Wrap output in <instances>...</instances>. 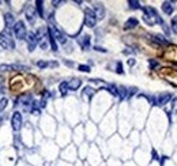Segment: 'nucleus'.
<instances>
[{
  "mask_svg": "<svg viewBox=\"0 0 177 166\" xmlns=\"http://www.w3.org/2000/svg\"><path fill=\"white\" fill-rule=\"evenodd\" d=\"M0 46L3 49H12L15 46V44L12 41V36H11L10 30H7V29L0 34Z\"/></svg>",
  "mask_w": 177,
  "mask_h": 166,
  "instance_id": "obj_1",
  "label": "nucleus"
},
{
  "mask_svg": "<svg viewBox=\"0 0 177 166\" xmlns=\"http://www.w3.org/2000/svg\"><path fill=\"white\" fill-rule=\"evenodd\" d=\"M14 34H15V37H16L18 40H25V38H26L27 33H26L25 23H23L22 21L15 22V25H14Z\"/></svg>",
  "mask_w": 177,
  "mask_h": 166,
  "instance_id": "obj_2",
  "label": "nucleus"
},
{
  "mask_svg": "<svg viewBox=\"0 0 177 166\" xmlns=\"http://www.w3.org/2000/svg\"><path fill=\"white\" fill-rule=\"evenodd\" d=\"M95 23H97V16H95L94 10L86 8L85 10V25L87 27H94Z\"/></svg>",
  "mask_w": 177,
  "mask_h": 166,
  "instance_id": "obj_3",
  "label": "nucleus"
},
{
  "mask_svg": "<svg viewBox=\"0 0 177 166\" xmlns=\"http://www.w3.org/2000/svg\"><path fill=\"white\" fill-rule=\"evenodd\" d=\"M48 31L52 34V37H53V38L56 40V41H59L60 44H65V42H67L65 36H64V34H63L57 27H55V26H51V27H48Z\"/></svg>",
  "mask_w": 177,
  "mask_h": 166,
  "instance_id": "obj_4",
  "label": "nucleus"
},
{
  "mask_svg": "<svg viewBox=\"0 0 177 166\" xmlns=\"http://www.w3.org/2000/svg\"><path fill=\"white\" fill-rule=\"evenodd\" d=\"M11 127L15 132H18L22 128V115L19 112H14L12 117H11Z\"/></svg>",
  "mask_w": 177,
  "mask_h": 166,
  "instance_id": "obj_5",
  "label": "nucleus"
},
{
  "mask_svg": "<svg viewBox=\"0 0 177 166\" xmlns=\"http://www.w3.org/2000/svg\"><path fill=\"white\" fill-rule=\"evenodd\" d=\"M26 41L29 44V51L30 52H33L34 48L38 45V40H37V36L34 33H29L27 36H26Z\"/></svg>",
  "mask_w": 177,
  "mask_h": 166,
  "instance_id": "obj_6",
  "label": "nucleus"
},
{
  "mask_svg": "<svg viewBox=\"0 0 177 166\" xmlns=\"http://www.w3.org/2000/svg\"><path fill=\"white\" fill-rule=\"evenodd\" d=\"M170 100H172V94H170V93H162V94L157 98V105L164 106V105H166Z\"/></svg>",
  "mask_w": 177,
  "mask_h": 166,
  "instance_id": "obj_7",
  "label": "nucleus"
},
{
  "mask_svg": "<svg viewBox=\"0 0 177 166\" xmlns=\"http://www.w3.org/2000/svg\"><path fill=\"white\" fill-rule=\"evenodd\" d=\"M4 22H5V29L10 30V29L15 25V19H14L12 14H10V12L5 14V15H4Z\"/></svg>",
  "mask_w": 177,
  "mask_h": 166,
  "instance_id": "obj_8",
  "label": "nucleus"
},
{
  "mask_svg": "<svg viewBox=\"0 0 177 166\" xmlns=\"http://www.w3.org/2000/svg\"><path fill=\"white\" fill-rule=\"evenodd\" d=\"M25 15H26V18H27L29 22H30V23H34V19H36V11H34L33 7H26Z\"/></svg>",
  "mask_w": 177,
  "mask_h": 166,
  "instance_id": "obj_9",
  "label": "nucleus"
},
{
  "mask_svg": "<svg viewBox=\"0 0 177 166\" xmlns=\"http://www.w3.org/2000/svg\"><path fill=\"white\" fill-rule=\"evenodd\" d=\"M78 42H79V45L82 46L83 51H87V49L90 48V37H89V36L80 37V38L78 40Z\"/></svg>",
  "mask_w": 177,
  "mask_h": 166,
  "instance_id": "obj_10",
  "label": "nucleus"
},
{
  "mask_svg": "<svg viewBox=\"0 0 177 166\" xmlns=\"http://www.w3.org/2000/svg\"><path fill=\"white\" fill-rule=\"evenodd\" d=\"M138 25H139L138 19H136V18H129L128 21L124 23V29H126V30H129V29H135Z\"/></svg>",
  "mask_w": 177,
  "mask_h": 166,
  "instance_id": "obj_11",
  "label": "nucleus"
},
{
  "mask_svg": "<svg viewBox=\"0 0 177 166\" xmlns=\"http://www.w3.org/2000/svg\"><path fill=\"white\" fill-rule=\"evenodd\" d=\"M80 84H82V80L78 79V78H74V79H71L68 82V89L69 90H78L80 87Z\"/></svg>",
  "mask_w": 177,
  "mask_h": 166,
  "instance_id": "obj_12",
  "label": "nucleus"
},
{
  "mask_svg": "<svg viewBox=\"0 0 177 166\" xmlns=\"http://www.w3.org/2000/svg\"><path fill=\"white\" fill-rule=\"evenodd\" d=\"M162 11H164L166 15H172L173 12V5L170 2H164L162 3Z\"/></svg>",
  "mask_w": 177,
  "mask_h": 166,
  "instance_id": "obj_13",
  "label": "nucleus"
},
{
  "mask_svg": "<svg viewBox=\"0 0 177 166\" xmlns=\"http://www.w3.org/2000/svg\"><path fill=\"white\" fill-rule=\"evenodd\" d=\"M94 12H95V16L97 18H104V15H105V10H104V5L101 4H95L94 5Z\"/></svg>",
  "mask_w": 177,
  "mask_h": 166,
  "instance_id": "obj_14",
  "label": "nucleus"
},
{
  "mask_svg": "<svg viewBox=\"0 0 177 166\" xmlns=\"http://www.w3.org/2000/svg\"><path fill=\"white\" fill-rule=\"evenodd\" d=\"M44 3H42V0H37L36 2V10L37 12H38V16H41V18H44Z\"/></svg>",
  "mask_w": 177,
  "mask_h": 166,
  "instance_id": "obj_15",
  "label": "nucleus"
},
{
  "mask_svg": "<svg viewBox=\"0 0 177 166\" xmlns=\"http://www.w3.org/2000/svg\"><path fill=\"white\" fill-rule=\"evenodd\" d=\"M68 82H62L59 84V91L62 95H67L68 94Z\"/></svg>",
  "mask_w": 177,
  "mask_h": 166,
  "instance_id": "obj_16",
  "label": "nucleus"
},
{
  "mask_svg": "<svg viewBox=\"0 0 177 166\" xmlns=\"http://www.w3.org/2000/svg\"><path fill=\"white\" fill-rule=\"evenodd\" d=\"M153 40H154L155 42H158V44H161V45H168V40H165V37H162V36H159V34H155V36H153Z\"/></svg>",
  "mask_w": 177,
  "mask_h": 166,
  "instance_id": "obj_17",
  "label": "nucleus"
},
{
  "mask_svg": "<svg viewBox=\"0 0 177 166\" xmlns=\"http://www.w3.org/2000/svg\"><path fill=\"white\" fill-rule=\"evenodd\" d=\"M119 97H120V100L128 97V89L127 87H119Z\"/></svg>",
  "mask_w": 177,
  "mask_h": 166,
  "instance_id": "obj_18",
  "label": "nucleus"
},
{
  "mask_svg": "<svg viewBox=\"0 0 177 166\" xmlns=\"http://www.w3.org/2000/svg\"><path fill=\"white\" fill-rule=\"evenodd\" d=\"M48 38H49V44H51V48H52V51H55L56 52L57 51V45H56V40L52 37V34L48 31Z\"/></svg>",
  "mask_w": 177,
  "mask_h": 166,
  "instance_id": "obj_19",
  "label": "nucleus"
},
{
  "mask_svg": "<svg viewBox=\"0 0 177 166\" xmlns=\"http://www.w3.org/2000/svg\"><path fill=\"white\" fill-rule=\"evenodd\" d=\"M143 21L147 23V25H150V26H153L154 23L157 22V19L155 18H153V16H149V15H143Z\"/></svg>",
  "mask_w": 177,
  "mask_h": 166,
  "instance_id": "obj_20",
  "label": "nucleus"
},
{
  "mask_svg": "<svg viewBox=\"0 0 177 166\" xmlns=\"http://www.w3.org/2000/svg\"><path fill=\"white\" fill-rule=\"evenodd\" d=\"M94 93H95L94 89H91L90 86H87V87H85V89H83V94L87 95V97H90V98H91L93 95H94Z\"/></svg>",
  "mask_w": 177,
  "mask_h": 166,
  "instance_id": "obj_21",
  "label": "nucleus"
},
{
  "mask_svg": "<svg viewBox=\"0 0 177 166\" xmlns=\"http://www.w3.org/2000/svg\"><path fill=\"white\" fill-rule=\"evenodd\" d=\"M128 5L132 8V10H138V8H140V3L136 2V0H128Z\"/></svg>",
  "mask_w": 177,
  "mask_h": 166,
  "instance_id": "obj_22",
  "label": "nucleus"
},
{
  "mask_svg": "<svg viewBox=\"0 0 177 166\" xmlns=\"http://www.w3.org/2000/svg\"><path fill=\"white\" fill-rule=\"evenodd\" d=\"M108 90L111 91L112 95H119V87L113 86V84H111V86H108Z\"/></svg>",
  "mask_w": 177,
  "mask_h": 166,
  "instance_id": "obj_23",
  "label": "nucleus"
},
{
  "mask_svg": "<svg viewBox=\"0 0 177 166\" xmlns=\"http://www.w3.org/2000/svg\"><path fill=\"white\" fill-rule=\"evenodd\" d=\"M7 104H8V100H7V98H2V100H0V112H3V110L5 109Z\"/></svg>",
  "mask_w": 177,
  "mask_h": 166,
  "instance_id": "obj_24",
  "label": "nucleus"
},
{
  "mask_svg": "<svg viewBox=\"0 0 177 166\" xmlns=\"http://www.w3.org/2000/svg\"><path fill=\"white\" fill-rule=\"evenodd\" d=\"M37 67H40V68H46V67H49V63L44 62V60H40V62H37Z\"/></svg>",
  "mask_w": 177,
  "mask_h": 166,
  "instance_id": "obj_25",
  "label": "nucleus"
},
{
  "mask_svg": "<svg viewBox=\"0 0 177 166\" xmlns=\"http://www.w3.org/2000/svg\"><path fill=\"white\" fill-rule=\"evenodd\" d=\"M116 72L117 74H124V71H123V65H121V63L120 62H117V64H116Z\"/></svg>",
  "mask_w": 177,
  "mask_h": 166,
  "instance_id": "obj_26",
  "label": "nucleus"
},
{
  "mask_svg": "<svg viewBox=\"0 0 177 166\" xmlns=\"http://www.w3.org/2000/svg\"><path fill=\"white\" fill-rule=\"evenodd\" d=\"M78 68H79V71H82V72H90V67L85 65V64H80Z\"/></svg>",
  "mask_w": 177,
  "mask_h": 166,
  "instance_id": "obj_27",
  "label": "nucleus"
},
{
  "mask_svg": "<svg viewBox=\"0 0 177 166\" xmlns=\"http://www.w3.org/2000/svg\"><path fill=\"white\" fill-rule=\"evenodd\" d=\"M172 30L177 34V16H175V18L172 19Z\"/></svg>",
  "mask_w": 177,
  "mask_h": 166,
  "instance_id": "obj_28",
  "label": "nucleus"
},
{
  "mask_svg": "<svg viewBox=\"0 0 177 166\" xmlns=\"http://www.w3.org/2000/svg\"><path fill=\"white\" fill-rule=\"evenodd\" d=\"M149 65H150V68H157V67H158V62L154 59H151V60H149Z\"/></svg>",
  "mask_w": 177,
  "mask_h": 166,
  "instance_id": "obj_29",
  "label": "nucleus"
},
{
  "mask_svg": "<svg viewBox=\"0 0 177 166\" xmlns=\"http://www.w3.org/2000/svg\"><path fill=\"white\" fill-rule=\"evenodd\" d=\"M31 113H33L34 116H40V115H41V110L36 108V109H31Z\"/></svg>",
  "mask_w": 177,
  "mask_h": 166,
  "instance_id": "obj_30",
  "label": "nucleus"
},
{
  "mask_svg": "<svg viewBox=\"0 0 177 166\" xmlns=\"http://www.w3.org/2000/svg\"><path fill=\"white\" fill-rule=\"evenodd\" d=\"M94 49H95V51H97V52H104V53H105V52H106V49L101 48V46H94Z\"/></svg>",
  "mask_w": 177,
  "mask_h": 166,
  "instance_id": "obj_31",
  "label": "nucleus"
},
{
  "mask_svg": "<svg viewBox=\"0 0 177 166\" xmlns=\"http://www.w3.org/2000/svg\"><path fill=\"white\" fill-rule=\"evenodd\" d=\"M128 65H131V67L135 65V60H133V59H129V60H128Z\"/></svg>",
  "mask_w": 177,
  "mask_h": 166,
  "instance_id": "obj_32",
  "label": "nucleus"
},
{
  "mask_svg": "<svg viewBox=\"0 0 177 166\" xmlns=\"http://www.w3.org/2000/svg\"><path fill=\"white\" fill-rule=\"evenodd\" d=\"M52 3L55 4V7H59V4H62L63 2H56V0H55V2H52Z\"/></svg>",
  "mask_w": 177,
  "mask_h": 166,
  "instance_id": "obj_33",
  "label": "nucleus"
},
{
  "mask_svg": "<svg viewBox=\"0 0 177 166\" xmlns=\"http://www.w3.org/2000/svg\"><path fill=\"white\" fill-rule=\"evenodd\" d=\"M65 63V65H68V67H74V63H71V62H64Z\"/></svg>",
  "mask_w": 177,
  "mask_h": 166,
  "instance_id": "obj_34",
  "label": "nucleus"
},
{
  "mask_svg": "<svg viewBox=\"0 0 177 166\" xmlns=\"http://www.w3.org/2000/svg\"><path fill=\"white\" fill-rule=\"evenodd\" d=\"M175 112H177V100L175 101Z\"/></svg>",
  "mask_w": 177,
  "mask_h": 166,
  "instance_id": "obj_35",
  "label": "nucleus"
}]
</instances>
